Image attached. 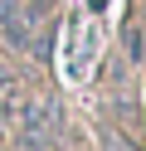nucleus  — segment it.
<instances>
[{
  "label": "nucleus",
  "mask_w": 146,
  "mask_h": 151,
  "mask_svg": "<svg viewBox=\"0 0 146 151\" xmlns=\"http://www.w3.org/2000/svg\"><path fill=\"white\" fill-rule=\"evenodd\" d=\"M49 10H54V0H19L15 10L0 15V29H5V44L10 49H34L39 34L49 24Z\"/></svg>",
  "instance_id": "nucleus-2"
},
{
  "label": "nucleus",
  "mask_w": 146,
  "mask_h": 151,
  "mask_svg": "<svg viewBox=\"0 0 146 151\" xmlns=\"http://www.w3.org/2000/svg\"><path fill=\"white\" fill-rule=\"evenodd\" d=\"M63 132V107L54 98H39L29 107H19V146L24 151H49Z\"/></svg>",
  "instance_id": "nucleus-1"
},
{
  "label": "nucleus",
  "mask_w": 146,
  "mask_h": 151,
  "mask_svg": "<svg viewBox=\"0 0 146 151\" xmlns=\"http://www.w3.org/2000/svg\"><path fill=\"white\" fill-rule=\"evenodd\" d=\"M15 5H19V0H0V15H5V10H15Z\"/></svg>",
  "instance_id": "nucleus-5"
},
{
  "label": "nucleus",
  "mask_w": 146,
  "mask_h": 151,
  "mask_svg": "<svg viewBox=\"0 0 146 151\" xmlns=\"http://www.w3.org/2000/svg\"><path fill=\"white\" fill-rule=\"evenodd\" d=\"M97 137H102V151H136V146H132V141H127V137H122V132H117V127H112V122H102V127H97Z\"/></svg>",
  "instance_id": "nucleus-4"
},
{
  "label": "nucleus",
  "mask_w": 146,
  "mask_h": 151,
  "mask_svg": "<svg viewBox=\"0 0 146 151\" xmlns=\"http://www.w3.org/2000/svg\"><path fill=\"white\" fill-rule=\"evenodd\" d=\"M122 49H127V63H146V29H141V24H132V29H127Z\"/></svg>",
  "instance_id": "nucleus-3"
}]
</instances>
